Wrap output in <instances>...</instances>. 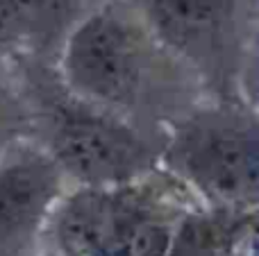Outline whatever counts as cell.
Returning a JSON list of instances; mask_svg holds the SVG:
<instances>
[{"mask_svg": "<svg viewBox=\"0 0 259 256\" xmlns=\"http://www.w3.org/2000/svg\"><path fill=\"white\" fill-rule=\"evenodd\" d=\"M50 157L62 175L89 188L132 184L150 170V150L137 132L116 118L82 109L62 113Z\"/></svg>", "mask_w": 259, "mask_h": 256, "instance_id": "3", "label": "cell"}, {"mask_svg": "<svg viewBox=\"0 0 259 256\" xmlns=\"http://www.w3.org/2000/svg\"><path fill=\"white\" fill-rule=\"evenodd\" d=\"M157 30L175 45H211L232 25L237 0H150Z\"/></svg>", "mask_w": 259, "mask_h": 256, "instance_id": "7", "label": "cell"}, {"mask_svg": "<svg viewBox=\"0 0 259 256\" xmlns=\"http://www.w3.org/2000/svg\"><path fill=\"white\" fill-rule=\"evenodd\" d=\"M62 170L48 152L16 145L0 152V256H32L62 198Z\"/></svg>", "mask_w": 259, "mask_h": 256, "instance_id": "5", "label": "cell"}, {"mask_svg": "<svg viewBox=\"0 0 259 256\" xmlns=\"http://www.w3.org/2000/svg\"><path fill=\"white\" fill-rule=\"evenodd\" d=\"M23 7H30V5H39V3H50V0H18Z\"/></svg>", "mask_w": 259, "mask_h": 256, "instance_id": "10", "label": "cell"}, {"mask_svg": "<svg viewBox=\"0 0 259 256\" xmlns=\"http://www.w3.org/2000/svg\"><path fill=\"white\" fill-rule=\"evenodd\" d=\"M25 25V7L18 0H0V43L18 39Z\"/></svg>", "mask_w": 259, "mask_h": 256, "instance_id": "8", "label": "cell"}, {"mask_svg": "<svg viewBox=\"0 0 259 256\" xmlns=\"http://www.w3.org/2000/svg\"><path fill=\"white\" fill-rule=\"evenodd\" d=\"M55 256H164L178 218L146 184L89 188L59 200L50 216Z\"/></svg>", "mask_w": 259, "mask_h": 256, "instance_id": "1", "label": "cell"}, {"mask_svg": "<svg viewBox=\"0 0 259 256\" xmlns=\"http://www.w3.org/2000/svg\"><path fill=\"white\" fill-rule=\"evenodd\" d=\"M14 130H16V111H14V104L7 100V95L0 91V148L7 143Z\"/></svg>", "mask_w": 259, "mask_h": 256, "instance_id": "9", "label": "cell"}, {"mask_svg": "<svg viewBox=\"0 0 259 256\" xmlns=\"http://www.w3.org/2000/svg\"><path fill=\"white\" fill-rule=\"evenodd\" d=\"M64 73L73 93L87 102L125 104L141 82L137 36L116 14H94L68 39Z\"/></svg>", "mask_w": 259, "mask_h": 256, "instance_id": "4", "label": "cell"}, {"mask_svg": "<svg viewBox=\"0 0 259 256\" xmlns=\"http://www.w3.org/2000/svg\"><path fill=\"white\" fill-rule=\"evenodd\" d=\"M166 163L221 211L250 213L259 190V143L252 120L209 113L173 132Z\"/></svg>", "mask_w": 259, "mask_h": 256, "instance_id": "2", "label": "cell"}, {"mask_svg": "<svg viewBox=\"0 0 259 256\" xmlns=\"http://www.w3.org/2000/svg\"><path fill=\"white\" fill-rule=\"evenodd\" d=\"M255 211H209L184 213L178 218L164 256H237L243 240L252 238Z\"/></svg>", "mask_w": 259, "mask_h": 256, "instance_id": "6", "label": "cell"}, {"mask_svg": "<svg viewBox=\"0 0 259 256\" xmlns=\"http://www.w3.org/2000/svg\"><path fill=\"white\" fill-rule=\"evenodd\" d=\"M53 256H55V254H53Z\"/></svg>", "mask_w": 259, "mask_h": 256, "instance_id": "12", "label": "cell"}, {"mask_svg": "<svg viewBox=\"0 0 259 256\" xmlns=\"http://www.w3.org/2000/svg\"><path fill=\"white\" fill-rule=\"evenodd\" d=\"M237 256H252V247H250V249H248V252H243V249H241V252H239Z\"/></svg>", "mask_w": 259, "mask_h": 256, "instance_id": "11", "label": "cell"}]
</instances>
